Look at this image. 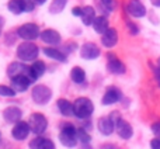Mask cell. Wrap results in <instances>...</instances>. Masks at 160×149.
<instances>
[{
	"label": "cell",
	"mask_w": 160,
	"mask_h": 149,
	"mask_svg": "<svg viewBox=\"0 0 160 149\" xmlns=\"http://www.w3.org/2000/svg\"><path fill=\"white\" fill-rule=\"evenodd\" d=\"M127 13L131 17H135V18H142V17L146 16L148 10L145 7V4L142 3V0H129L127 6Z\"/></svg>",
	"instance_id": "4fadbf2b"
},
{
	"label": "cell",
	"mask_w": 160,
	"mask_h": 149,
	"mask_svg": "<svg viewBox=\"0 0 160 149\" xmlns=\"http://www.w3.org/2000/svg\"><path fill=\"white\" fill-rule=\"evenodd\" d=\"M101 55V51L94 42H86L80 47V56L86 61H93Z\"/></svg>",
	"instance_id": "30bf717a"
},
{
	"label": "cell",
	"mask_w": 160,
	"mask_h": 149,
	"mask_svg": "<svg viewBox=\"0 0 160 149\" xmlns=\"http://www.w3.org/2000/svg\"><path fill=\"white\" fill-rule=\"evenodd\" d=\"M122 97H124L122 91L119 90L118 87H115V86H111V87H108L107 90L104 91V94H102L101 104L102 105H112V104H115V103L121 101Z\"/></svg>",
	"instance_id": "ba28073f"
},
{
	"label": "cell",
	"mask_w": 160,
	"mask_h": 149,
	"mask_svg": "<svg viewBox=\"0 0 160 149\" xmlns=\"http://www.w3.org/2000/svg\"><path fill=\"white\" fill-rule=\"evenodd\" d=\"M31 132V127L30 124H28V121H18L14 124L13 130H11V136H13L16 141H25V139L28 138V135H30Z\"/></svg>",
	"instance_id": "9c48e42d"
},
{
	"label": "cell",
	"mask_w": 160,
	"mask_h": 149,
	"mask_svg": "<svg viewBox=\"0 0 160 149\" xmlns=\"http://www.w3.org/2000/svg\"><path fill=\"white\" fill-rule=\"evenodd\" d=\"M25 6H27V0H10V2L7 3L8 11L16 14V16H18V14H21V13H25Z\"/></svg>",
	"instance_id": "d4e9b609"
},
{
	"label": "cell",
	"mask_w": 160,
	"mask_h": 149,
	"mask_svg": "<svg viewBox=\"0 0 160 149\" xmlns=\"http://www.w3.org/2000/svg\"><path fill=\"white\" fill-rule=\"evenodd\" d=\"M125 24H127V28H128V31H129V34H132V35H138L139 34V27L133 21L127 18L125 20Z\"/></svg>",
	"instance_id": "4dcf8cb0"
},
{
	"label": "cell",
	"mask_w": 160,
	"mask_h": 149,
	"mask_svg": "<svg viewBox=\"0 0 160 149\" xmlns=\"http://www.w3.org/2000/svg\"><path fill=\"white\" fill-rule=\"evenodd\" d=\"M28 124L34 135H42L48 130V120L42 113H32L28 118Z\"/></svg>",
	"instance_id": "5b68a950"
},
{
	"label": "cell",
	"mask_w": 160,
	"mask_h": 149,
	"mask_svg": "<svg viewBox=\"0 0 160 149\" xmlns=\"http://www.w3.org/2000/svg\"><path fill=\"white\" fill-rule=\"evenodd\" d=\"M28 72V65H25V62L18 61V62H11L7 68V76L14 77L18 74H27Z\"/></svg>",
	"instance_id": "44dd1931"
},
{
	"label": "cell",
	"mask_w": 160,
	"mask_h": 149,
	"mask_svg": "<svg viewBox=\"0 0 160 149\" xmlns=\"http://www.w3.org/2000/svg\"><path fill=\"white\" fill-rule=\"evenodd\" d=\"M34 2H35L37 6H42L44 3H47V0H34Z\"/></svg>",
	"instance_id": "ab89813d"
},
{
	"label": "cell",
	"mask_w": 160,
	"mask_h": 149,
	"mask_svg": "<svg viewBox=\"0 0 160 149\" xmlns=\"http://www.w3.org/2000/svg\"><path fill=\"white\" fill-rule=\"evenodd\" d=\"M107 70L111 74H125L127 72V66L124 62L119 61L115 56V54H107Z\"/></svg>",
	"instance_id": "52a82bcc"
},
{
	"label": "cell",
	"mask_w": 160,
	"mask_h": 149,
	"mask_svg": "<svg viewBox=\"0 0 160 149\" xmlns=\"http://www.w3.org/2000/svg\"><path fill=\"white\" fill-rule=\"evenodd\" d=\"M30 149H56L55 144L49 138H44L41 135H37L34 139H31L28 144Z\"/></svg>",
	"instance_id": "d6986e66"
},
{
	"label": "cell",
	"mask_w": 160,
	"mask_h": 149,
	"mask_svg": "<svg viewBox=\"0 0 160 149\" xmlns=\"http://www.w3.org/2000/svg\"><path fill=\"white\" fill-rule=\"evenodd\" d=\"M96 2H97L100 10L102 11L104 16L112 13V11L117 8V0H96Z\"/></svg>",
	"instance_id": "4316f807"
},
{
	"label": "cell",
	"mask_w": 160,
	"mask_h": 149,
	"mask_svg": "<svg viewBox=\"0 0 160 149\" xmlns=\"http://www.w3.org/2000/svg\"><path fill=\"white\" fill-rule=\"evenodd\" d=\"M152 132L155 134V136L156 138H160V121H158V122H153L152 124Z\"/></svg>",
	"instance_id": "1f68e13d"
},
{
	"label": "cell",
	"mask_w": 160,
	"mask_h": 149,
	"mask_svg": "<svg viewBox=\"0 0 160 149\" xmlns=\"http://www.w3.org/2000/svg\"><path fill=\"white\" fill-rule=\"evenodd\" d=\"M101 44L105 48H114L118 44V31L110 27L104 34H101Z\"/></svg>",
	"instance_id": "ac0fdd59"
},
{
	"label": "cell",
	"mask_w": 160,
	"mask_h": 149,
	"mask_svg": "<svg viewBox=\"0 0 160 149\" xmlns=\"http://www.w3.org/2000/svg\"><path fill=\"white\" fill-rule=\"evenodd\" d=\"M39 38L42 39V42L51 45V47H56V45H59L62 42L61 34H59L56 30H52V28H47V30H44L41 33V35H39Z\"/></svg>",
	"instance_id": "e0dca14e"
},
{
	"label": "cell",
	"mask_w": 160,
	"mask_h": 149,
	"mask_svg": "<svg viewBox=\"0 0 160 149\" xmlns=\"http://www.w3.org/2000/svg\"><path fill=\"white\" fill-rule=\"evenodd\" d=\"M108 28H110V24H108L107 16H97L93 21V30L97 34H104Z\"/></svg>",
	"instance_id": "cb8c5ba5"
},
{
	"label": "cell",
	"mask_w": 160,
	"mask_h": 149,
	"mask_svg": "<svg viewBox=\"0 0 160 149\" xmlns=\"http://www.w3.org/2000/svg\"><path fill=\"white\" fill-rule=\"evenodd\" d=\"M0 138H2V134H0Z\"/></svg>",
	"instance_id": "7bdbcfd3"
},
{
	"label": "cell",
	"mask_w": 160,
	"mask_h": 149,
	"mask_svg": "<svg viewBox=\"0 0 160 149\" xmlns=\"http://www.w3.org/2000/svg\"><path fill=\"white\" fill-rule=\"evenodd\" d=\"M56 107H58V111L61 113V116H63V117L75 116V111H73V103L69 101L68 99H58L56 100Z\"/></svg>",
	"instance_id": "7402d4cb"
},
{
	"label": "cell",
	"mask_w": 160,
	"mask_h": 149,
	"mask_svg": "<svg viewBox=\"0 0 160 149\" xmlns=\"http://www.w3.org/2000/svg\"><path fill=\"white\" fill-rule=\"evenodd\" d=\"M115 131H117V134H118L119 138L125 139V141H128V139H131L133 136L132 125H131L128 121H125L122 117L115 122Z\"/></svg>",
	"instance_id": "5bb4252c"
},
{
	"label": "cell",
	"mask_w": 160,
	"mask_h": 149,
	"mask_svg": "<svg viewBox=\"0 0 160 149\" xmlns=\"http://www.w3.org/2000/svg\"><path fill=\"white\" fill-rule=\"evenodd\" d=\"M97 128H98V132L104 136H110L115 132V121L111 118L110 116H105L98 118L97 122Z\"/></svg>",
	"instance_id": "8fae6325"
},
{
	"label": "cell",
	"mask_w": 160,
	"mask_h": 149,
	"mask_svg": "<svg viewBox=\"0 0 160 149\" xmlns=\"http://www.w3.org/2000/svg\"><path fill=\"white\" fill-rule=\"evenodd\" d=\"M42 52H44V55H47L48 58L53 59V61L62 62V64H66L68 62V54H65L63 51L58 49V48L45 47V48H42Z\"/></svg>",
	"instance_id": "ffe728a7"
},
{
	"label": "cell",
	"mask_w": 160,
	"mask_h": 149,
	"mask_svg": "<svg viewBox=\"0 0 160 149\" xmlns=\"http://www.w3.org/2000/svg\"><path fill=\"white\" fill-rule=\"evenodd\" d=\"M70 79H72L73 83H76V85H83V83L86 82V72L83 68L80 66H75L72 68V70H70Z\"/></svg>",
	"instance_id": "484cf974"
},
{
	"label": "cell",
	"mask_w": 160,
	"mask_h": 149,
	"mask_svg": "<svg viewBox=\"0 0 160 149\" xmlns=\"http://www.w3.org/2000/svg\"><path fill=\"white\" fill-rule=\"evenodd\" d=\"M153 76H155L156 79V83H158V86L160 87V66H153Z\"/></svg>",
	"instance_id": "836d02e7"
},
{
	"label": "cell",
	"mask_w": 160,
	"mask_h": 149,
	"mask_svg": "<svg viewBox=\"0 0 160 149\" xmlns=\"http://www.w3.org/2000/svg\"><path fill=\"white\" fill-rule=\"evenodd\" d=\"M150 148L152 149H160V138L152 139V141H150Z\"/></svg>",
	"instance_id": "e575fe53"
},
{
	"label": "cell",
	"mask_w": 160,
	"mask_h": 149,
	"mask_svg": "<svg viewBox=\"0 0 160 149\" xmlns=\"http://www.w3.org/2000/svg\"><path fill=\"white\" fill-rule=\"evenodd\" d=\"M78 48V44H75V42H69V44H66L65 45V48H63V52L65 54H70V52H73V51Z\"/></svg>",
	"instance_id": "d6a6232c"
},
{
	"label": "cell",
	"mask_w": 160,
	"mask_h": 149,
	"mask_svg": "<svg viewBox=\"0 0 160 149\" xmlns=\"http://www.w3.org/2000/svg\"><path fill=\"white\" fill-rule=\"evenodd\" d=\"M59 142L63 145L65 148L73 149L76 148L79 142L78 138V127L73 125L72 122H65L62 125L61 131H59Z\"/></svg>",
	"instance_id": "6da1fadb"
},
{
	"label": "cell",
	"mask_w": 160,
	"mask_h": 149,
	"mask_svg": "<svg viewBox=\"0 0 160 149\" xmlns=\"http://www.w3.org/2000/svg\"><path fill=\"white\" fill-rule=\"evenodd\" d=\"M17 58L22 62H32L37 61L39 55V48L32 41H24L17 47Z\"/></svg>",
	"instance_id": "3957f363"
},
{
	"label": "cell",
	"mask_w": 160,
	"mask_h": 149,
	"mask_svg": "<svg viewBox=\"0 0 160 149\" xmlns=\"http://www.w3.org/2000/svg\"><path fill=\"white\" fill-rule=\"evenodd\" d=\"M4 25V18H3L2 16H0V30H2V27Z\"/></svg>",
	"instance_id": "60d3db41"
},
{
	"label": "cell",
	"mask_w": 160,
	"mask_h": 149,
	"mask_svg": "<svg viewBox=\"0 0 160 149\" xmlns=\"http://www.w3.org/2000/svg\"><path fill=\"white\" fill-rule=\"evenodd\" d=\"M17 91L14 90L11 86H6V85H0V97H16Z\"/></svg>",
	"instance_id": "f546056e"
},
{
	"label": "cell",
	"mask_w": 160,
	"mask_h": 149,
	"mask_svg": "<svg viewBox=\"0 0 160 149\" xmlns=\"http://www.w3.org/2000/svg\"><path fill=\"white\" fill-rule=\"evenodd\" d=\"M79 149H93V146H91L90 144H82Z\"/></svg>",
	"instance_id": "74e56055"
},
{
	"label": "cell",
	"mask_w": 160,
	"mask_h": 149,
	"mask_svg": "<svg viewBox=\"0 0 160 149\" xmlns=\"http://www.w3.org/2000/svg\"><path fill=\"white\" fill-rule=\"evenodd\" d=\"M45 72H47V65L42 61H34L31 66H28V72L27 76L31 79V82H37L41 76H44Z\"/></svg>",
	"instance_id": "2e32d148"
},
{
	"label": "cell",
	"mask_w": 160,
	"mask_h": 149,
	"mask_svg": "<svg viewBox=\"0 0 160 149\" xmlns=\"http://www.w3.org/2000/svg\"><path fill=\"white\" fill-rule=\"evenodd\" d=\"M78 138L79 142H82V144H90L91 142V135L84 127H78Z\"/></svg>",
	"instance_id": "f1b7e54d"
},
{
	"label": "cell",
	"mask_w": 160,
	"mask_h": 149,
	"mask_svg": "<svg viewBox=\"0 0 160 149\" xmlns=\"http://www.w3.org/2000/svg\"><path fill=\"white\" fill-rule=\"evenodd\" d=\"M11 79V87L17 91V93H24L28 90V87L31 86V79L27 74H18V76L10 77Z\"/></svg>",
	"instance_id": "9a60e30c"
},
{
	"label": "cell",
	"mask_w": 160,
	"mask_h": 149,
	"mask_svg": "<svg viewBox=\"0 0 160 149\" xmlns=\"http://www.w3.org/2000/svg\"><path fill=\"white\" fill-rule=\"evenodd\" d=\"M82 10H83V7H73L72 8V14L75 17H80L82 16Z\"/></svg>",
	"instance_id": "d590c367"
},
{
	"label": "cell",
	"mask_w": 160,
	"mask_h": 149,
	"mask_svg": "<svg viewBox=\"0 0 160 149\" xmlns=\"http://www.w3.org/2000/svg\"><path fill=\"white\" fill-rule=\"evenodd\" d=\"M22 118V110L17 105H8L7 108L3 110V120L7 124H16V122L21 121Z\"/></svg>",
	"instance_id": "7c38bea8"
},
{
	"label": "cell",
	"mask_w": 160,
	"mask_h": 149,
	"mask_svg": "<svg viewBox=\"0 0 160 149\" xmlns=\"http://www.w3.org/2000/svg\"><path fill=\"white\" fill-rule=\"evenodd\" d=\"M96 8L93 7V6H84L82 10V16H80V18H82V23L84 25H93V21L96 20Z\"/></svg>",
	"instance_id": "603a6c76"
},
{
	"label": "cell",
	"mask_w": 160,
	"mask_h": 149,
	"mask_svg": "<svg viewBox=\"0 0 160 149\" xmlns=\"http://www.w3.org/2000/svg\"><path fill=\"white\" fill-rule=\"evenodd\" d=\"M150 3H152L155 7H160V0H150Z\"/></svg>",
	"instance_id": "f35d334b"
},
{
	"label": "cell",
	"mask_w": 160,
	"mask_h": 149,
	"mask_svg": "<svg viewBox=\"0 0 160 149\" xmlns=\"http://www.w3.org/2000/svg\"><path fill=\"white\" fill-rule=\"evenodd\" d=\"M73 111L75 117L79 120H90L94 113V104L87 97H79L73 101Z\"/></svg>",
	"instance_id": "7a4b0ae2"
},
{
	"label": "cell",
	"mask_w": 160,
	"mask_h": 149,
	"mask_svg": "<svg viewBox=\"0 0 160 149\" xmlns=\"http://www.w3.org/2000/svg\"><path fill=\"white\" fill-rule=\"evenodd\" d=\"M68 2H69V0H52V3H51V6H49V13L51 14H61L62 11L65 10V7H66Z\"/></svg>",
	"instance_id": "83f0119b"
},
{
	"label": "cell",
	"mask_w": 160,
	"mask_h": 149,
	"mask_svg": "<svg viewBox=\"0 0 160 149\" xmlns=\"http://www.w3.org/2000/svg\"><path fill=\"white\" fill-rule=\"evenodd\" d=\"M100 149H118L115 146V145H112V144H104V145H101V148Z\"/></svg>",
	"instance_id": "8d00e7d4"
},
{
	"label": "cell",
	"mask_w": 160,
	"mask_h": 149,
	"mask_svg": "<svg viewBox=\"0 0 160 149\" xmlns=\"http://www.w3.org/2000/svg\"><path fill=\"white\" fill-rule=\"evenodd\" d=\"M158 65H159V66H160V58L158 59Z\"/></svg>",
	"instance_id": "b9f144b4"
},
{
	"label": "cell",
	"mask_w": 160,
	"mask_h": 149,
	"mask_svg": "<svg viewBox=\"0 0 160 149\" xmlns=\"http://www.w3.org/2000/svg\"><path fill=\"white\" fill-rule=\"evenodd\" d=\"M31 99L35 104L45 105L52 99V90L45 85H35L31 90Z\"/></svg>",
	"instance_id": "277c9868"
},
{
	"label": "cell",
	"mask_w": 160,
	"mask_h": 149,
	"mask_svg": "<svg viewBox=\"0 0 160 149\" xmlns=\"http://www.w3.org/2000/svg\"><path fill=\"white\" fill-rule=\"evenodd\" d=\"M39 35H41L39 27L34 23H25L21 27L17 28V37H20L24 41H34V39L39 38Z\"/></svg>",
	"instance_id": "8992f818"
}]
</instances>
